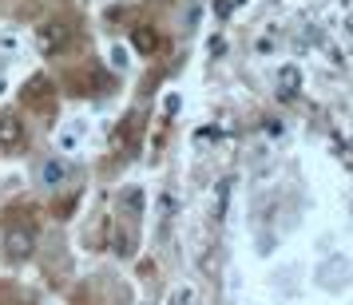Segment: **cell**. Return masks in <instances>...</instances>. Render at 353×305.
<instances>
[{"label":"cell","mask_w":353,"mask_h":305,"mask_svg":"<svg viewBox=\"0 0 353 305\" xmlns=\"http://www.w3.org/2000/svg\"><path fill=\"white\" fill-rule=\"evenodd\" d=\"M278 83H282V96H294V87L302 83V76H298V67H282V76H278Z\"/></svg>","instance_id":"8992f818"},{"label":"cell","mask_w":353,"mask_h":305,"mask_svg":"<svg viewBox=\"0 0 353 305\" xmlns=\"http://www.w3.org/2000/svg\"><path fill=\"white\" fill-rule=\"evenodd\" d=\"M131 48H135V52H143V56L159 52V32H155V28H147V24H139V28L131 32Z\"/></svg>","instance_id":"277c9868"},{"label":"cell","mask_w":353,"mask_h":305,"mask_svg":"<svg viewBox=\"0 0 353 305\" xmlns=\"http://www.w3.org/2000/svg\"><path fill=\"white\" fill-rule=\"evenodd\" d=\"M60 175H64V162H48L44 167V182H60Z\"/></svg>","instance_id":"52a82bcc"},{"label":"cell","mask_w":353,"mask_h":305,"mask_svg":"<svg viewBox=\"0 0 353 305\" xmlns=\"http://www.w3.org/2000/svg\"><path fill=\"white\" fill-rule=\"evenodd\" d=\"M226 187H230V182H219V198H214V218H223V210H226Z\"/></svg>","instance_id":"ba28073f"},{"label":"cell","mask_w":353,"mask_h":305,"mask_svg":"<svg viewBox=\"0 0 353 305\" xmlns=\"http://www.w3.org/2000/svg\"><path fill=\"white\" fill-rule=\"evenodd\" d=\"M123 202H128L131 210H139V207H143V194H139V191H135V187H131V191L123 194Z\"/></svg>","instance_id":"9c48e42d"},{"label":"cell","mask_w":353,"mask_h":305,"mask_svg":"<svg viewBox=\"0 0 353 305\" xmlns=\"http://www.w3.org/2000/svg\"><path fill=\"white\" fill-rule=\"evenodd\" d=\"M72 147H76V131L72 135H60V151H72Z\"/></svg>","instance_id":"30bf717a"},{"label":"cell","mask_w":353,"mask_h":305,"mask_svg":"<svg viewBox=\"0 0 353 305\" xmlns=\"http://www.w3.org/2000/svg\"><path fill=\"white\" fill-rule=\"evenodd\" d=\"M20 143H24V123H20L17 115H0V147L17 151Z\"/></svg>","instance_id":"3957f363"},{"label":"cell","mask_w":353,"mask_h":305,"mask_svg":"<svg viewBox=\"0 0 353 305\" xmlns=\"http://www.w3.org/2000/svg\"><path fill=\"white\" fill-rule=\"evenodd\" d=\"M52 83L44 80V76H36V80H28V87H24V103H40V99L48 96Z\"/></svg>","instance_id":"5b68a950"},{"label":"cell","mask_w":353,"mask_h":305,"mask_svg":"<svg viewBox=\"0 0 353 305\" xmlns=\"http://www.w3.org/2000/svg\"><path fill=\"white\" fill-rule=\"evenodd\" d=\"M36 250V238L32 230H20V226H12L8 234H4V254H8V262H28Z\"/></svg>","instance_id":"6da1fadb"},{"label":"cell","mask_w":353,"mask_h":305,"mask_svg":"<svg viewBox=\"0 0 353 305\" xmlns=\"http://www.w3.org/2000/svg\"><path fill=\"white\" fill-rule=\"evenodd\" d=\"M72 40L64 24H44V28H36V52L40 56H56V52H64V44Z\"/></svg>","instance_id":"7a4b0ae2"}]
</instances>
